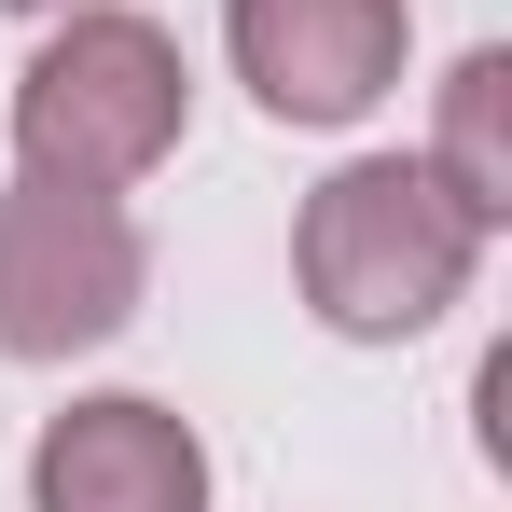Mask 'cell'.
<instances>
[{
    "label": "cell",
    "instance_id": "cell-1",
    "mask_svg": "<svg viewBox=\"0 0 512 512\" xmlns=\"http://www.w3.org/2000/svg\"><path fill=\"white\" fill-rule=\"evenodd\" d=\"M291 263H305V305H319L346 346H402V333H429V319L471 291L485 222H471V208H457L429 167L360 153V167H333L319 194H305Z\"/></svg>",
    "mask_w": 512,
    "mask_h": 512
},
{
    "label": "cell",
    "instance_id": "cell-2",
    "mask_svg": "<svg viewBox=\"0 0 512 512\" xmlns=\"http://www.w3.org/2000/svg\"><path fill=\"white\" fill-rule=\"evenodd\" d=\"M180 125H194V70H180V42L153 14H125V0H70V28L28 56V84H14V153L28 180H84V194H125V180H153L180 153Z\"/></svg>",
    "mask_w": 512,
    "mask_h": 512
},
{
    "label": "cell",
    "instance_id": "cell-3",
    "mask_svg": "<svg viewBox=\"0 0 512 512\" xmlns=\"http://www.w3.org/2000/svg\"><path fill=\"white\" fill-rule=\"evenodd\" d=\"M139 291H153V250L125 194H84V180L0 194V360H84L139 319Z\"/></svg>",
    "mask_w": 512,
    "mask_h": 512
},
{
    "label": "cell",
    "instance_id": "cell-4",
    "mask_svg": "<svg viewBox=\"0 0 512 512\" xmlns=\"http://www.w3.org/2000/svg\"><path fill=\"white\" fill-rule=\"evenodd\" d=\"M236 84L277 125H360L402 84V0H236Z\"/></svg>",
    "mask_w": 512,
    "mask_h": 512
},
{
    "label": "cell",
    "instance_id": "cell-5",
    "mask_svg": "<svg viewBox=\"0 0 512 512\" xmlns=\"http://www.w3.org/2000/svg\"><path fill=\"white\" fill-rule=\"evenodd\" d=\"M28 512H208V443L194 416L111 388V402H70L28 443Z\"/></svg>",
    "mask_w": 512,
    "mask_h": 512
},
{
    "label": "cell",
    "instance_id": "cell-6",
    "mask_svg": "<svg viewBox=\"0 0 512 512\" xmlns=\"http://www.w3.org/2000/svg\"><path fill=\"white\" fill-rule=\"evenodd\" d=\"M429 180L499 236V208H512V56L499 42H471L443 70V153H429Z\"/></svg>",
    "mask_w": 512,
    "mask_h": 512
},
{
    "label": "cell",
    "instance_id": "cell-7",
    "mask_svg": "<svg viewBox=\"0 0 512 512\" xmlns=\"http://www.w3.org/2000/svg\"><path fill=\"white\" fill-rule=\"evenodd\" d=\"M14 14H70V0H14Z\"/></svg>",
    "mask_w": 512,
    "mask_h": 512
}]
</instances>
